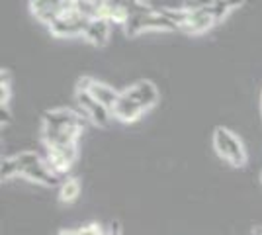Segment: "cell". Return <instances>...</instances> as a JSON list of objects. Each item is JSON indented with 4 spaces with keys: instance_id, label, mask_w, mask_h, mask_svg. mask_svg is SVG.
I'll use <instances>...</instances> for the list:
<instances>
[{
    "instance_id": "obj_1",
    "label": "cell",
    "mask_w": 262,
    "mask_h": 235,
    "mask_svg": "<svg viewBox=\"0 0 262 235\" xmlns=\"http://www.w3.org/2000/svg\"><path fill=\"white\" fill-rule=\"evenodd\" d=\"M213 147L221 159H225L233 167H241L247 161L245 145L237 135L229 132L227 127H215L213 132Z\"/></svg>"
},
{
    "instance_id": "obj_2",
    "label": "cell",
    "mask_w": 262,
    "mask_h": 235,
    "mask_svg": "<svg viewBox=\"0 0 262 235\" xmlns=\"http://www.w3.org/2000/svg\"><path fill=\"white\" fill-rule=\"evenodd\" d=\"M88 22L90 20L82 18L77 10H71L63 14L59 20H55L49 26V32H51V35L61 37V39L63 37H82L88 28Z\"/></svg>"
},
{
    "instance_id": "obj_3",
    "label": "cell",
    "mask_w": 262,
    "mask_h": 235,
    "mask_svg": "<svg viewBox=\"0 0 262 235\" xmlns=\"http://www.w3.org/2000/svg\"><path fill=\"white\" fill-rule=\"evenodd\" d=\"M78 155V149L77 143L73 145H53V147H47L45 145V163L51 167L55 175H65L69 168L75 165Z\"/></svg>"
},
{
    "instance_id": "obj_4",
    "label": "cell",
    "mask_w": 262,
    "mask_h": 235,
    "mask_svg": "<svg viewBox=\"0 0 262 235\" xmlns=\"http://www.w3.org/2000/svg\"><path fill=\"white\" fill-rule=\"evenodd\" d=\"M77 104L80 108V112L84 114V118H88L92 123H96L100 127H106L110 123V120L114 118L112 116V110L106 108L104 104H100L98 100H94L90 96V92H84V90H77Z\"/></svg>"
},
{
    "instance_id": "obj_5",
    "label": "cell",
    "mask_w": 262,
    "mask_h": 235,
    "mask_svg": "<svg viewBox=\"0 0 262 235\" xmlns=\"http://www.w3.org/2000/svg\"><path fill=\"white\" fill-rule=\"evenodd\" d=\"M121 94H125L127 98H131L133 102H137L143 110L153 108L155 104L159 102V90L155 87V82L151 80H135L133 84H129L125 90H121Z\"/></svg>"
},
{
    "instance_id": "obj_6",
    "label": "cell",
    "mask_w": 262,
    "mask_h": 235,
    "mask_svg": "<svg viewBox=\"0 0 262 235\" xmlns=\"http://www.w3.org/2000/svg\"><path fill=\"white\" fill-rule=\"evenodd\" d=\"M43 125L45 127H78V130H84L86 120L82 118V114L73 112L69 108H55V110H47L43 114Z\"/></svg>"
},
{
    "instance_id": "obj_7",
    "label": "cell",
    "mask_w": 262,
    "mask_h": 235,
    "mask_svg": "<svg viewBox=\"0 0 262 235\" xmlns=\"http://www.w3.org/2000/svg\"><path fill=\"white\" fill-rule=\"evenodd\" d=\"M82 130L78 127H41V137L47 147L53 145H73L78 143Z\"/></svg>"
},
{
    "instance_id": "obj_8",
    "label": "cell",
    "mask_w": 262,
    "mask_h": 235,
    "mask_svg": "<svg viewBox=\"0 0 262 235\" xmlns=\"http://www.w3.org/2000/svg\"><path fill=\"white\" fill-rule=\"evenodd\" d=\"M188 12H190V16H188L184 26L180 28L188 35L204 34V32L211 30V26L215 24V20L209 14V8H204V10H188Z\"/></svg>"
},
{
    "instance_id": "obj_9",
    "label": "cell",
    "mask_w": 262,
    "mask_h": 235,
    "mask_svg": "<svg viewBox=\"0 0 262 235\" xmlns=\"http://www.w3.org/2000/svg\"><path fill=\"white\" fill-rule=\"evenodd\" d=\"M88 92H90V96H92L94 100H98L100 104H104L110 110L116 106V102L120 100V96H121V92L116 89V87H112L108 82H102V80H96V78L92 80Z\"/></svg>"
},
{
    "instance_id": "obj_10",
    "label": "cell",
    "mask_w": 262,
    "mask_h": 235,
    "mask_svg": "<svg viewBox=\"0 0 262 235\" xmlns=\"http://www.w3.org/2000/svg\"><path fill=\"white\" fill-rule=\"evenodd\" d=\"M143 114H145V110L137 102H133L131 98H127L125 94H121L120 100L116 102V106L112 108V116L116 120H120V122H135V120L141 118Z\"/></svg>"
},
{
    "instance_id": "obj_11",
    "label": "cell",
    "mask_w": 262,
    "mask_h": 235,
    "mask_svg": "<svg viewBox=\"0 0 262 235\" xmlns=\"http://www.w3.org/2000/svg\"><path fill=\"white\" fill-rule=\"evenodd\" d=\"M110 26H112V24H110L106 18L90 20L86 32H84L82 37H84L90 45H94V47H104L110 39Z\"/></svg>"
},
{
    "instance_id": "obj_12",
    "label": "cell",
    "mask_w": 262,
    "mask_h": 235,
    "mask_svg": "<svg viewBox=\"0 0 262 235\" xmlns=\"http://www.w3.org/2000/svg\"><path fill=\"white\" fill-rule=\"evenodd\" d=\"M20 177L32 180V182H39V184H43V186H57V184H59V175H55L53 170H51V167H49L45 161L22 170Z\"/></svg>"
},
{
    "instance_id": "obj_13",
    "label": "cell",
    "mask_w": 262,
    "mask_h": 235,
    "mask_svg": "<svg viewBox=\"0 0 262 235\" xmlns=\"http://www.w3.org/2000/svg\"><path fill=\"white\" fill-rule=\"evenodd\" d=\"M149 30H157V32H176L178 26H174L166 16H163L161 12L155 8L153 12H149V14L143 16V32H149Z\"/></svg>"
},
{
    "instance_id": "obj_14",
    "label": "cell",
    "mask_w": 262,
    "mask_h": 235,
    "mask_svg": "<svg viewBox=\"0 0 262 235\" xmlns=\"http://www.w3.org/2000/svg\"><path fill=\"white\" fill-rule=\"evenodd\" d=\"M80 194V184H78L77 179H67L63 180L61 188H59V200L65 202V204H71L75 202Z\"/></svg>"
},
{
    "instance_id": "obj_15",
    "label": "cell",
    "mask_w": 262,
    "mask_h": 235,
    "mask_svg": "<svg viewBox=\"0 0 262 235\" xmlns=\"http://www.w3.org/2000/svg\"><path fill=\"white\" fill-rule=\"evenodd\" d=\"M16 161H18V167H20V175H22V170L26 168L33 167V165H37V163H41L43 159L37 155L35 151H30V149H26V151H20V153H16Z\"/></svg>"
},
{
    "instance_id": "obj_16",
    "label": "cell",
    "mask_w": 262,
    "mask_h": 235,
    "mask_svg": "<svg viewBox=\"0 0 262 235\" xmlns=\"http://www.w3.org/2000/svg\"><path fill=\"white\" fill-rule=\"evenodd\" d=\"M20 175V167H18V161L16 157H4L2 159V167H0V177L2 180H10L14 177Z\"/></svg>"
},
{
    "instance_id": "obj_17",
    "label": "cell",
    "mask_w": 262,
    "mask_h": 235,
    "mask_svg": "<svg viewBox=\"0 0 262 235\" xmlns=\"http://www.w3.org/2000/svg\"><path fill=\"white\" fill-rule=\"evenodd\" d=\"M231 12V6L227 2H223V0H217L213 6H209V14H211V18L215 20V24L223 22L227 16H229Z\"/></svg>"
},
{
    "instance_id": "obj_18",
    "label": "cell",
    "mask_w": 262,
    "mask_h": 235,
    "mask_svg": "<svg viewBox=\"0 0 262 235\" xmlns=\"http://www.w3.org/2000/svg\"><path fill=\"white\" fill-rule=\"evenodd\" d=\"M217 0H184L182 6L186 10H204V8H209L213 6Z\"/></svg>"
},
{
    "instance_id": "obj_19",
    "label": "cell",
    "mask_w": 262,
    "mask_h": 235,
    "mask_svg": "<svg viewBox=\"0 0 262 235\" xmlns=\"http://www.w3.org/2000/svg\"><path fill=\"white\" fill-rule=\"evenodd\" d=\"M78 233L80 235H104L98 225H84L82 229H78Z\"/></svg>"
},
{
    "instance_id": "obj_20",
    "label": "cell",
    "mask_w": 262,
    "mask_h": 235,
    "mask_svg": "<svg viewBox=\"0 0 262 235\" xmlns=\"http://www.w3.org/2000/svg\"><path fill=\"white\" fill-rule=\"evenodd\" d=\"M0 120L2 123H10V112H8V106H2V110H0Z\"/></svg>"
},
{
    "instance_id": "obj_21",
    "label": "cell",
    "mask_w": 262,
    "mask_h": 235,
    "mask_svg": "<svg viewBox=\"0 0 262 235\" xmlns=\"http://www.w3.org/2000/svg\"><path fill=\"white\" fill-rule=\"evenodd\" d=\"M223 2H227L231 6V10H235V8H241L243 4H245V0H223Z\"/></svg>"
},
{
    "instance_id": "obj_22",
    "label": "cell",
    "mask_w": 262,
    "mask_h": 235,
    "mask_svg": "<svg viewBox=\"0 0 262 235\" xmlns=\"http://www.w3.org/2000/svg\"><path fill=\"white\" fill-rule=\"evenodd\" d=\"M59 235H80L78 231H73V229H65V231H61Z\"/></svg>"
},
{
    "instance_id": "obj_23",
    "label": "cell",
    "mask_w": 262,
    "mask_h": 235,
    "mask_svg": "<svg viewBox=\"0 0 262 235\" xmlns=\"http://www.w3.org/2000/svg\"><path fill=\"white\" fill-rule=\"evenodd\" d=\"M137 2H143V4H151V0H137Z\"/></svg>"
},
{
    "instance_id": "obj_24",
    "label": "cell",
    "mask_w": 262,
    "mask_h": 235,
    "mask_svg": "<svg viewBox=\"0 0 262 235\" xmlns=\"http://www.w3.org/2000/svg\"><path fill=\"white\" fill-rule=\"evenodd\" d=\"M254 235H262V229H256V231H254Z\"/></svg>"
},
{
    "instance_id": "obj_25",
    "label": "cell",
    "mask_w": 262,
    "mask_h": 235,
    "mask_svg": "<svg viewBox=\"0 0 262 235\" xmlns=\"http://www.w3.org/2000/svg\"><path fill=\"white\" fill-rule=\"evenodd\" d=\"M260 116H262V96H260Z\"/></svg>"
},
{
    "instance_id": "obj_26",
    "label": "cell",
    "mask_w": 262,
    "mask_h": 235,
    "mask_svg": "<svg viewBox=\"0 0 262 235\" xmlns=\"http://www.w3.org/2000/svg\"><path fill=\"white\" fill-rule=\"evenodd\" d=\"M260 180H262V175H260Z\"/></svg>"
}]
</instances>
